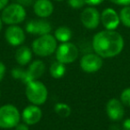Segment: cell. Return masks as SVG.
<instances>
[{"label": "cell", "mask_w": 130, "mask_h": 130, "mask_svg": "<svg viewBox=\"0 0 130 130\" xmlns=\"http://www.w3.org/2000/svg\"><path fill=\"white\" fill-rule=\"evenodd\" d=\"M2 26H3V21H2V19H1V17H0V31H1V29H2Z\"/></svg>", "instance_id": "obj_31"}, {"label": "cell", "mask_w": 130, "mask_h": 130, "mask_svg": "<svg viewBox=\"0 0 130 130\" xmlns=\"http://www.w3.org/2000/svg\"><path fill=\"white\" fill-rule=\"evenodd\" d=\"M55 1H57V2H62V1H63V0H55Z\"/></svg>", "instance_id": "obj_32"}, {"label": "cell", "mask_w": 130, "mask_h": 130, "mask_svg": "<svg viewBox=\"0 0 130 130\" xmlns=\"http://www.w3.org/2000/svg\"><path fill=\"white\" fill-rule=\"evenodd\" d=\"M9 0H0V11L3 10L7 5H8Z\"/></svg>", "instance_id": "obj_30"}, {"label": "cell", "mask_w": 130, "mask_h": 130, "mask_svg": "<svg viewBox=\"0 0 130 130\" xmlns=\"http://www.w3.org/2000/svg\"><path fill=\"white\" fill-rule=\"evenodd\" d=\"M5 70H6V69H5V66L4 65L3 62L0 61V82L3 80L4 76H5Z\"/></svg>", "instance_id": "obj_26"}, {"label": "cell", "mask_w": 130, "mask_h": 130, "mask_svg": "<svg viewBox=\"0 0 130 130\" xmlns=\"http://www.w3.org/2000/svg\"><path fill=\"white\" fill-rule=\"evenodd\" d=\"M123 130H130V119H127L123 123Z\"/></svg>", "instance_id": "obj_29"}, {"label": "cell", "mask_w": 130, "mask_h": 130, "mask_svg": "<svg viewBox=\"0 0 130 130\" xmlns=\"http://www.w3.org/2000/svg\"><path fill=\"white\" fill-rule=\"evenodd\" d=\"M26 32L31 35H38V36H43V35L50 34L52 30V26L48 21L45 19L39 20H30L26 24Z\"/></svg>", "instance_id": "obj_9"}, {"label": "cell", "mask_w": 130, "mask_h": 130, "mask_svg": "<svg viewBox=\"0 0 130 130\" xmlns=\"http://www.w3.org/2000/svg\"><path fill=\"white\" fill-rule=\"evenodd\" d=\"M68 5L72 9H81L86 5L85 0H68Z\"/></svg>", "instance_id": "obj_23"}, {"label": "cell", "mask_w": 130, "mask_h": 130, "mask_svg": "<svg viewBox=\"0 0 130 130\" xmlns=\"http://www.w3.org/2000/svg\"><path fill=\"white\" fill-rule=\"evenodd\" d=\"M45 66L41 60H35L30 65L28 69L26 70V78H25L24 83L27 84L28 82L34 80H38L45 73Z\"/></svg>", "instance_id": "obj_14"}, {"label": "cell", "mask_w": 130, "mask_h": 130, "mask_svg": "<svg viewBox=\"0 0 130 130\" xmlns=\"http://www.w3.org/2000/svg\"><path fill=\"white\" fill-rule=\"evenodd\" d=\"M15 130H30L26 123H19L15 127Z\"/></svg>", "instance_id": "obj_28"}, {"label": "cell", "mask_w": 130, "mask_h": 130, "mask_svg": "<svg viewBox=\"0 0 130 130\" xmlns=\"http://www.w3.org/2000/svg\"><path fill=\"white\" fill-rule=\"evenodd\" d=\"M111 3L115 4L118 5H130V0H110Z\"/></svg>", "instance_id": "obj_24"}, {"label": "cell", "mask_w": 130, "mask_h": 130, "mask_svg": "<svg viewBox=\"0 0 130 130\" xmlns=\"http://www.w3.org/2000/svg\"><path fill=\"white\" fill-rule=\"evenodd\" d=\"M55 54L57 61L63 64H69L74 62L78 58L79 51L74 43L66 42V43H62L57 47Z\"/></svg>", "instance_id": "obj_6"}, {"label": "cell", "mask_w": 130, "mask_h": 130, "mask_svg": "<svg viewBox=\"0 0 130 130\" xmlns=\"http://www.w3.org/2000/svg\"><path fill=\"white\" fill-rule=\"evenodd\" d=\"M106 112L111 120L118 121L120 120L124 116V106L122 102L116 98L111 99L106 104Z\"/></svg>", "instance_id": "obj_13"}, {"label": "cell", "mask_w": 130, "mask_h": 130, "mask_svg": "<svg viewBox=\"0 0 130 130\" xmlns=\"http://www.w3.org/2000/svg\"><path fill=\"white\" fill-rule=\"evenodd\" d=\"M80 21L83 26L87 29H96L101 21V14L96 8L89 6L85 8L81 12Z\"/></svg>", "instance_id": "obj_7"}, {"label": "cell", "mask_w": 130, "mask_h": 130, "mask_svg": "<svg viewBox=\"0 0 130 130\" xmlns=\"http://www.w3.org/2000/svg\"><path fill=\"white\" fill-rule=\"evenodd\" d=\"M120 22L127 27H130V6L126 5L120 12Z\"/></svg>", "instance_id": "obj_20"}, {"label": "cell", "mask_w": 130, "mask_h": 130, "mask_svg": "<svg viewBox=\"0 0 130 130\" xmlns=\"http://www.w3.org/2000/svg\"><path fill=\"white\" fill-rule=\"evenodd\" d=\"M21 114L13 104H5L0 107V127L8 129L15 127L20 123Z\"/></svg>", "instance_id": "obj_5"}, {"label": "cell", "mask_w": 130, "mask_h": 130, "mask_svg": "<svg viewBox=\"0 0 130 130\" xmlns=\"http://www.w3.org/2000/svg\"><path fill=\"white\" fill-rule=\"evenodd\" d=\"M14 58L19 65H28L32 58V52L28 46H21L15 52Z\"/></svg>", "instance_id": "obj_16"}, {"label": "cell", "mask_w": 130, "mask_h": 130, "mask_svg": "<svg viewBox=\"0 0 130 130\" xmlns=\"http://www.w3.org/2000/svg\"><path fill=\"white\" fill-rule=\"evenodd\" d=\"M50 74L53 78L54 79H60L62 77H63V75L66 73V67H65V64L62 63V62L56 61L51 65L50 67Z\"/></svg>", "instance_id": "obj_18"}, {"label": "cell", "mask_w": 130, "mask_h": 130, "mask_svg": "<svg viewBox=\"0 0 130 130\" xmlns=\"http://www.w3.org/2000/svg\"><path fill=\"white\" fill-rule=\"evenodd\" d=\"M27 12L24 6L19 3H14L6 5L2 11L1 19L4 23L7 25L21 24L26 19Z\"/></svg>", "instance_id": "obj_3"}, {"label": "cell", "mask_w": 130, "mask_h": 130, "mask_svg": "<svg viewBox=\"0 0 130 130\" xmlns=\"http://www.w3.org/2000/svg\"><path fill=\"white\" fill-rule=\"evenodd\" d=\"M120 99H121L122 104L130 106V88H127L122 91L120 95Z\"/></svg>", "instance_id": "obj_22"}, {"label": "cell", "mask_w": 130, "mask_h": 130, "mask_svg": "<svg viewBox=\"0 0 130 130\" xmlns=\"http://www.w3.org/2000/svg\"><path fill=\"white\" fill-rule=\"evenodd\" d=\"M33 10L39 18L49 17L54 12V5L50 0H36L33 5Z\"/></svg>", "instance_id": "obj_15"}, {"label": "cell", "mask_w": 130, "mask_h": 130, "mask_svg": "<svg viewBox=\"0 0 130 130\" xmlns=\"http://www.w3.org/2000/svg\"><path fill=\"white\" fill-rule=\"evenodd\" d=\"M101 22L107 30H115L120 23V15L112 8H106L101 13Z\"/></svg>", "instance_id": "obj_11"}, {"label": "cell", "mask_w": 130, "mask_h": 130, "mask_svg": "<svg viewBox=\"0 0 130 130\" xmlns=\"http://www.w3.org/2000/svg\"><path fill=\"white\" fill-rule=\"evenodd\" d=\"M54 37L61 43H66L69 42L72 37V31L69 27L66 26L59 27L54 31Z\"/></svg>", "instance_id": "obj_17"}, {"label": "cell", "mask_w": 130, "mask_h": 130, "mask_svg": "<svg viewBox=\"0 0 130 130\" xmlns=\"http://www.w3.org/2000/svg\"><path fill=\"white\" fill-rule=\"evenodd\" d=\"M57 40L51 34L39 36L32 43V52L39 57H47L55 52Z\"/></svg>", "instance_id": "obj_2"}, {"label": "cell", "mask_w": 130, "mask_h": 130, "mask_svg": "<svg viewBox=\"0 0 130 130\" xmlns=\"http://www.w3.org/2000/svg\"><path fill=\"white\" fill-rule=\"evenodd\" d=\"M12 76L14 79L21 80L22 82H24L26 78V70H23L20 67H15L12 70Z\"/></svg>", "instance_id": "obj_21"}, {"label": "cell", "mask_w": 130, "mask_h": 130, "mask_svg": "<svg viewBox=\"0 0 130 130\" xmlns=\"http://www.w3.org/2000/svg\"><path fill=\"white\" fill-rule=\"evenodd\" d=\"M54 111L62 118H68L71 113V109L67 104L58 103L54 106Z\"/></svg>", "instance_id": "obj_19"}, {"label": "cell", "mask_w": 130, "mask_h": 130, "mask_svg": "<svg viewBox=\"0 0 130 130\" xmlns=\"http://www.w3.org/2000/svg\"><path fill=\"white\" fill-rule=\"evenodd\" d=\"M93 48L96 54L103 58H113L120 54L124 49V38L115 30H103L94 35Z\"/></svg>", "instance_id": "obj_1"}, {"label": "cell", "mask_w": 130, "mask_h": 130, "mask_svg": "<svg viewBox=\"0 0 130 130\" xmlns=\"http://www.w3.org/2000/svg\"><path fill=\"white\" fill-rule=\"evenodd\" d=\"M17 3H19L23 6H29L34 3V0H17Z\"/></svg>", "instance_id": "obj_27"}, {"label": "cell", "mask_w": 130, "mask_h": 130, "mask_svg": "<svg viewBox=\"0 0 130 130\" xmlns=\"http://www.w3.org/2000/svg\"><path fill=\"white\" fill-rule=\"evenodd\" d=\"M5 38L6 42L12 46H20L25 41V33L21 27L17 25H11L5 32Z\"/></svg>", "instance_id": "obj_10"}, {"label": "cell", "mask_w": 130, "mask_h": 130, "mask_svg": "<svg viewBox=\"0 0 130 130\" xmlns=\"http://www.w3.org/2000/svg\"><path fill=\"white\" fill-rule=\"evenodd\" d=\"M48 91L43 82L34 80L26 84V96L33 104L41 105L46 101Z\"/></svg>", "instance_id": "obj_4"}, {"label": "cell", "mask_w": 130, "mask_h": 130, "mask_svg": "<svg viewBox=\"0 0 130 130\" xmlns=\"http://www.w3.org/2000/svg\"><path fill=\"white\" fill-rule=\"evenodd\" d=\"M80 67L84 72L88 74L97 72L102 67V57L96 53H88L84 55L80 59Z\"/></svg>", "instance_id": "obj_8"}, {"label": "cell", "mask_w": 130, "mask_h": 130, "mask_svg": "<svg viewBox=\"0 0 130 130\" xmlns=\"http://www.w3.org/2000/svg\"><path fill=\"white\" fill-rule=\"evenodd\" d=\"M104 0H85L86 4L90 6H94V5H98L100 4H102Z\"/></svg>", "instance_id": "obj_25"}, {"label": "cell", "mask_w": 130, "mask_h": 130, "mask_svg": "<svg viewBox=\"0 0 130 130\" xmlns=\"http://www.w3.org/2000/svg\"><path fill=\"white\" fill-rule=\"evenodd\" d=\"M0 96H1V91H0Z\"/></svg>", "instance_id": "obj_33"}, {"label": "cell", "mask_w": 130, "mask_h": 130, "mask_svg": "<svg viewBox=\"0 0 130 130\" xmlns=\"http://www.w3.org/2000/svg\"><path fill=\"white\" fill-rule=\"evenodd\" d=\"M21 118L27 125H35L40 121L42 118V111L38 105H29L22 111Z\"/></svg>", "instance_id": "obj_12"}]
</instances>
